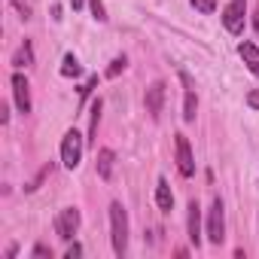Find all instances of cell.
I'll use <instances>...</instances> for the list:
<instances>
[{
	"label": "cell",
	"mask_w": 259,
	"mask_h": 259,
	"mask_svg": "<svg viewBox=\"0 0 259 259\" xmlns=\"http://www.w3.org/2000/svg\"><path fill=\"white\" fill-rule=\"evenodd\" d=\"M189 4H192L198 13H204V16H210V13L217 10V0H189Z\"/></svg>",
	"instance_id": "18"
},
{
	"label": "cell",
	"mask_w": 259,
	"mask_h": 259,
	"mask_svg": "<svg viewBox=\"0 0 259 259\" xmlns=\"http://www.w3.org/2000/svg\"><path fill=\"white\" fill-rule=\"evenodd\" d=\"M101 107H104V104H101V98H95V101H92V119H89V138H85L89 144H95V135H98V122H101Z\"/></svg>",
	"instance_id": "15"
},
{
	"label": "cell",
	"mask_w": 259,
	"mask_h": 259,
	"mask_svg": "<svg viewBox=\"0 0 259 259\" xmlns=\"http://www.w3.org/2000/svg\"><path fill=\"white\" fill-rule=\"evenodd\" d=\"M156 204H159V210H165V213H171V207H174V192H171V186H168L165 177H162L159 186H156Z\"/></svg>",
	"instance_id": "12"
},
{
	"label": "cell",
	"mask_w": 259,
	"mask_h": 259,
	"mask_svg": "<svg viewBox=\"0 0 259 259\" xmlns=\"http://www.w3.org/2000/svg\"><path fill=\"white\" fill-rule=\"evenodd\" d=\"M46 256H52V250L43 247V244H37V247H34V259H46Z\"/></svg>",
	"instance_id": "22"
},
{
	"label": "cell",
	"mask_w": 259,
	"mask_h": 259,
	"mask_svg": "<svg viewBox=\"0 0 259 259\" xmlns=\"http://www.w3.org/2000/svg\"><path fill=\"white\" fill-rule=\"evenodd\" d=\"M95 85H98V76H89V82L79 89V104H85V98L92 95V89H95Z\"/></svg>",
	"instance_id": "21"
},
{
	"label": "cell",
	"mask_w": 259,
	"mask_h": 259,
	"mask_svg": "<svg viewBox=\"0 0 259 259\" xmlns=\"http://www.w3.org/2000/svg\"><path fill=\"white\" fill-rule=\"evenodd\" d=\"M82 150H85V138L79 135V132H70L64 135V141H61V162H64V168H79V162H82Z\"/></svg>",
	"instance_id": "2"
},
{
	"label": "cell",
	"mask_w": 259,
	"mask_h": 259,
	"mask_svg": "<svg viewBox=\"0 0 259 259\" xmlns=\"http://www.w3.org/2000/svg\"><path fill=\"white\" fill-rule=\"evenodd\" d=\"M92 4V16L95 22H107V13H104V0H89Z\"/></svg>",
	"instance_id": "19"
},
{
	"label": "cell",
	"mask_w": 259,
	"mask_h": 259,
	"mask_svg": "<svg viewBox=\"0 0 259 259\" xmlns=\"http://www.w3.org/2000/svg\"><path fill=\"white\" fill-rule=\"evenodd\" d=\"M210 244H223L226 241V220H223V201L213 198L210 210H207V229H204Z\"/></svg>",
	"instance_id": "3"
},
{
	"label": "cell",
	"mask_w": 259,
	"mask_h": 259,
	"mask_svg": "<svg viewBox=\"0 0 259 259\" xmlns=\"http://www.w3.org/2000/svg\"><path fill=\"white\" fill-rule=\"evenodd\" d=\"M253 25H256V31H259V7H256V13H253Z\"/></svg>",
	"instance_id": "25"
},
{
	"label": "cell",
	"mask_w": 259,
	"mask_h": 259,
	"mask_svg": "<svg viewBox=\"0 0 259 259\" xmlns=\"http://www.w3.org/2000/svg\"><path fill=\"white\" fill-rule=\"evenodd\" d=\"M238 55L244 58V64H247L253 73H259V46H256V43H250V40L238 43Z\"/></svg>",
	"instance_id": "11"
},
{
	"label": "cell",
	"mask_w": 259,
	"mask_h": 259,
	"mask_svg": "<svg viewBox=\"0 0 259 259\" xmlns=\"http://www.w3.org/2000/svg\"><path fill=\"white\" fill-rule=\"evenodd\" d=\"M180 82H183V119L195 122V110H198V95H195V79L180 70Z\"/></svg>",
	"instance_id": "5"
},
{
	"label": "cell",
	"mask_w": 259,
	"mask_h": 259,
	"mask_svg": "<svg viewBox=\"0 0 259 259\" xmlns=\"http://www.w3.org/2000/svg\"><path fill=\"white\" fill-rule=\"evenodd\" d=\"M244 10H247V0H232V4L223 10V25H226L229 34L244 31Z\"/></svg>",
	"instance_id": "7"
},
{
	"label": "cell",
	"mask_w": 259,
	"mask_h": 259,
	"mask_svg": "<svg viewBox=\"0 0 259 259\" xmlns=\"http://www.w3.org/2000/svg\"><path fill=\"white\" fill-rule=\"evenodd\" d=\"M110 238H113V253L116 256H125L128 253V213L119 201L110 204Z\"/></svg>",
	"instance_id": "1"
},
{
	"label": "cell",
	"mask_w": 259,
	"mask_h": 259,
	"mask_svg": "<svg viewBox=\"0 0 259 259\" xmlns=\"http://www.w3.org/2000/svg\"><path fill=\"white\" fill-rule=\"evenodd\" d=\"M247 107H253V110H259V89H253V92L247 95Z\"/></svg>",
	"instance_id": "23"
},
{
	"label": "cell",
	"mask_w": 259,
	"mask_h": 259,
	"mask_svg": "<svg viewBox=\"0 0 259 259\" xmlns=\"http://www.w3.org/2000/svg\"><path fill=\"white\" fill-rule=\"evenodd\" d=\"M49 174H52V165H46V168H43V171H40V174H37V177H34L31 183H28V186H25V189H28V192H34V189H37V186L43 183V177H49Z\"/></svg>",
	"instance_id": "20"
},
{
	"label": "cell",
	"mask_w": 259,
	"mask_h": 259,
	"mask_svg": "<svg viewBox=\"0 0 259 259\" xmlns=\"http://www.w3.org/2000/svg\"><path fill=\"white\" fill-rule=\"evenodd\" d=\"M70 4H73V10H82V4H85V0H70Z\"/></svg>",
	"instance_id": "26"
},
{
	"label": "cell",
	"mask_w": 259,
	"mask_h": 259,
	"mask_svg": "<svg viewBox=\"0 0 259 259\" xmlns=\"http://www.w3.org/2000/svg\"><path fill=\"white\" fill-rule=\"evenodd\" d=\"M98 174H101V180H110L113 177V162H116V153L113 150H98Z\"/></svg>",
	"instance_id": "13"
},
{
	"label": "cell",
	"mask_w": 259,
	"mask_h": 259,
	"mask_svg": "<svg viewBox=\"0 0 259 259\" xmlns=\"http://www.w3.org/2000/svg\"><path fill=\"white\" fill-rule=\"evenodd\" d=\"M125 67H128V58H125V55H119V58H113V61H110V67H107V76L113 79V76H119Z\"/></svg>",
	"instance_id": "17"
},
{
	"label": "cell",
	"mask_w": 259,
	"mask_h": 259,
	"mask_svg": "<svg viewBox=\"0 0 259 259\" xmlns=\"http://www.w3.org/2000/svg\"><path fill=\"white\" fill-rule=\"evenodd\" d=\"M174 147H177V168L183 177H192L195 174V159H192V147H189V138L186 135H174Z\"/></svg>",
	"instance_id": "6"
},
{
	"label": "cell",
	"mask_w": 259,
	"mask_h": 259,
	"mask_svg": "<svg viewBox=\"0 0 259 259\" xmlns=\"http://www.w3.org/2000/svg\"><path fill=\"white\" fill-rule=\"evenodd\" d=\"M64 256H67V259H76V256H82V247H79V244H70Z\"/></svg>",
	"instance_id": "24"
},
{
	"label": "cell",
	"mask_w": 259,
	"mask_h": 259,
	"mask_svg": "<svg viewBox=\"0 0 259 259\" xmlns=\"http://www.w3.org/2000/svg\"><path fill=\"white\" fill-rule=\"evenodd\" d=\"M82 73V64L76 61V55H64V64H61V76H79Z\"/></svg>",
	"instance_id": "16"
},
{
	"label": "cell",
	"mask_w": 259,
	"mask_h": 259,
	"mask_svg": "<svg viewBox=\"0 0 259 259\" xmlns=\"http://www.w3.org/2000/svg\"><path fill=\"white\" fill-rule=\"evenodd\" d=\"M79 223H82V217H79L76 207H64V210H58V217H55V232H58V238H61V241H73Z\"/></svg>",
	"instance_id": "4"
},
{
	"label": "cell",
	"mask_w": 259,
	"mask_h": 259,
	"mask_svg": "<svg viewBox=\"0 0 259 259\" xmlns=\"http://www.w3.org/2000/svg\"><path fill=\"white\" fill-rule=\"evenodd\" d=\"M13 92H16V107L19 113H31V85L22 73H13Z\"/></svg>",
	"instance_id": "9"
},
{
	"label": "cell",
	"mask_w": 259,
	"mask_h": 259,
	"mask_svg": "<svg viewBox=\"0 0 259 259\" xmlns=\"http://www.w3.org/2000/svg\"><path fill=\"white\" fill-rule=\"evenodd\" d=\"M144 104H147L150 119H159V116H162V107H165V82H162V79H159V82H153V85L147 89Z\"/></svg>",
	"instance_id": "8"
},
{
	"label": "cell",
	"mask_w": 259,
	"mask_h": 259,
	"mask_svg": "<svg viewBox=\"0 0 259 259\" xmlns=\"http://www.w3.org/2000/svg\"><path fill=\"white\" fill-rule=\"evenodd\" d=\"M13 64H16V67H31V64H34V46H31L28 40H25V43L16 49V55H13Z\"/></svg>",
	"instance_id": "14"
},
{
	"label": "cell",
	"mask_w": 259,
	"mask_h": 259,
	"mask_svg": "<svg viewBox=\"0 0 259 259\" xmlns=\"http://www.w3.org/2000/svg\"><path fill=\"white\" fill-rule=\"evenodd\" d=\"M186 229H189V241H192L195 247H201V207H198V201H189Z\"/></svg>",
	"instance_id": "10"
}]
</instances>
